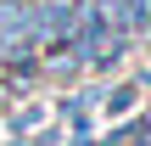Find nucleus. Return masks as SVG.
Listing matches in <instances>:
<instances>
[]
</instances>
